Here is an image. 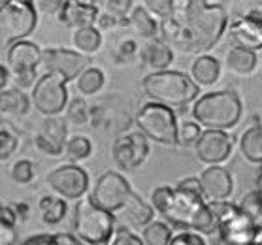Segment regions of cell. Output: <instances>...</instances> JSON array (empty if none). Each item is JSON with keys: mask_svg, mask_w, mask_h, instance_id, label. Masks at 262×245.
<instances>
[{"mask_svg": "<svg viewBox=\"0 0 262 245\" xmlns=\"http://www.w3.org/2000/svg\"><path fill=\"white\" fill-rule=\"evenodd\" d=\"M176 2L173 15L181 19L185 29L194 43V51L204 53L219 42L223 32L227 29V12L221 4L213 2Z\"/></svg>", "mask_w": 262, "mask_h": 245, "instance_id": "obj_1", "label": "cell"}, {"mask_svg": "<svg viewBox=\"0 0 262 245\" xmlns=\"http://www.w3.org/2000/svg\"><path fill=\"white\" fill-rule=\"evenodd\" d=\"M142 87L151 102L170 109L183 108L198 98V87L192 83V79L187 74L176 70L151 72L143 78Z\"/></svg>", "mask_w": 262, "mask_h": 245, "instance_id": "obj_2", "label": "cell"}, {"mask_svg": "<svg viewBox=\"0 0 262 245\" xmlns=\"http://www.w3.org/2000/svg\"><path fill=\"white\" fill-rule=\"evenodd\" d=\"M242 100L234 91H217L200 96L192 106V117L208 130H225L242 119Z\"/></svg>", "mask_w": 262, "mask_h": 245, "instance_id": "obj_3", "label": "cell"}, {"mask_svg": "<svg viewBox=\"0 0 262 245\" xmlns=\"http://www.w3.org/2000/svg\"><path fill=\"white\" fill-rule=\"evenodd\" d=\"M162 215L181 228H191L202 234H213L217 230V221L204 198L194 192L181 191L178 187L173 189L170 204Z\"/></svg>", "mask_w": 262, "mask_h": 245, "instance_id": "obj_4", "label": "cell"}, {"mask_svg": "<svg viewBox=\"0 0 262 245\" xmlns=\"http://www.w3.org/2000/svg\"><path fill=\"white\" fill-rule=\"evenodd\" d=\"M74 236L87 245H106L115 232V217L91 202V198H81L74 206L72 213Z\"/></svg>", "mask_w": 262, "mask_h": 245, "instance_id": "obj_5", "label": "cell"}, {"mask_svg": "<svg viewBox=\"0 0 262 245\" xmlns=\"http://www.w3.org/2000/svg\"><path fill=\"white\" fill-rule=\"evenodd\" d=\"M38 23L34 2L8 0L0 4V48H10L32 34Z\"/></svg>", "mask_w": 262, "mask_h": 245, "instance_id": "obj_6", "label": "cell"}, {"mask_svg": "<svg viewBox=\"0 0 262 245\" xmlns=\"http://www.w3.org/2000/svg\"><path fill=\"white\" fill-rule=\"evenodd\" d=\"M136 125L140 134L162 145H176L178 136V119L170 108H164L155 102L143 104L136 115Z\"/></svg>", "mask_w": 262, "mask_h": 245, "instance_id": "obj_7", "label": "cell"}, {"mask_svg": "<svg viewBox=\"0 0 262 245\" xmlns=\"http://www.w3.org/2000/svg\"><path fill=\"white\" fill-rule=\"evenodd\" d=\"M66 81L59 74H43L38 78L36 85L30 93V104L43 115V117H55L64 112L68 104V91Z\"/></svg>", "mask_w": 262, "mask_h": 245, "instance_id": "obj_8", "label": "cell"}, {"mask_svg": "<svg viewBox=\"0 0 262 245\" xmlns=\"http://www.w3.org/2000/svg\"><path fill=\"white\" fill-rule=\"evenodd\" d=\"M132 194L134 191L130 189V183L119 172H106L98 177L89 198L95 206L114 215L125 209Z\"/></svg>", "mask_w": 262, "mask_h": 245, "instance_id": "obj_9", "label": "cell"}, {"mask_svg": "<svg viewBox=\"0 0 262 245\" xmlns=\"http://www.w3.org/2000/svg\"><path fill=\"white\" fill-rule=\"evenodd\" d=\"M48 185L62 200H81L89 189V173L78 164L55 168L48 175Z\"/></svg>", "mask_w": 262, "mask_h": 245, "instance_id": "obj_10", "label": "cell"}, {"mask_svg": "<svg viewBox=\"0 0 262 245\" xmlns=\"http://www.w3.org/2000/svg\"><path fill=\"white\" fill-rule=\"evenodd\" d=\"M40 66H43L48 74H59L66 81L78 79V76L89 68V57L79 55L74 49L48 48L42 51Z\"/></svg>", "mask_w": 262, "mask_h": 245, "instance_id": "obj_11", "label": "cell"}, {"mask_svg": "<svg viewBox=\"0 0 262 245\" xmlns=\"http://www.w3.org/2000/svg\"><path fill=\"white\" fill-rule=\"evenodd\" d=\"M147 155V138L140 134V132H130V134L117 136L114 145H112V157H114L115 164L121 170H136L138 166H142L145 162Z\"/></svg>", "mask_w": 262, "mask_h": 245, "instance_id": "obj_12", "label": "cell"}, {"mask_svg": "<svg viewBox=\"0 0 262 245\" xmlns=\"http://www.w3.org/2000/svg\"><path fill=\"white\" fill-rule=\"evenodd\" d=\"M234 140L225 130H204L200 140L194 144L196 159L209 166H219L230 157Z\"/></svg>", "mask_w": 262, "mask_h": 245, "instance_id": "obj_13", "label": "cell"}, {"mask_svg": "<svg viewBox=\"0 0 262 245\" xmlns=\"http://www.w3.org/2000/svg\"><path fill=\"white\" fill-rule=\"evenodd\" d=\"M40 59H42V49L29 40L15 42L6 49V68L10 70V76L32 72L40 66Z\"/></svg>", "mask_w": 262, "mask_h": 245, "instance_id": "obj_14", "label": "cell"}, {"mask_svg": "<svg viewBox=\"0 0 262 245\" xmlns=\"http://www.w3.org/2000/svg\"><path fill=\"white\" fill-rule=\"evenodd\" d=\"M200 187L202 196H206L211 202H225L232 194V175L223 166H209L200 175Z\"/></svg>", "mask_w": 262, "mask_h": 245, "instance_id": "obj_15", "label": "cell"}, {"mask_svg": "<svg viewBox=\"0 0 262 245\" xmlns=\"http://www.w3.org/2000/svg\"><path fill=\"white\" fill-rule=\"evenodd\" d=\"M98 8L93 2H79V0H66L62 2V8L59 12V21L64 27L72 30L95 27V21L98 17Z\"/></svg>", "mask_w": 262, "mask_h": 245, "instance_id": "obj_16", "label": "cell"}, {"mask_svg": "<svg viewBox=\"0 0 262 245\" xmlns=\"http://www.w3.org/2000/svg\"><path fill=\"white\" fill-rule=\"evenodd\" d=\"M230 38L234 48H242L255 53L262 49V21L249 15L238 17L230 25Z\"/></svg>", "mask_w": 262, "mask_h": 245, "instance_id": "obj_17", "label": "cell"}, {"mask_svg": "<svg viewBox=\"0 0 262 245\" xmlns=\"http://www.w3.org/2000/svg\"><path fill=\"white\" fill-rule=\"evenodd\" d=\"M140 59H142L143 66L151 68L153 72H164L168 66L172 64L173 53L172 49L168 48V43L162 42L161 38H153L142 48Z\"/></svg>", "mask_w": 262, "mask_h": 245, "instance_id": "obj_18", "label": "cell"}, {"mask_svg": "<svg viewBox=\"0 0 262 245\" xmlns=\"http://www.w3.org/2000/svg\"><path fill=\"white\" fill-rule=\"evenodd\" d=\"M221 76V64L219 60L211 57V55H200L194 59L191 66V76L192 83L196 87H209L213 85Z\"/></svg>", "mask_w": 262, "mask_h": 245, "instance_id": "obj_19", "label": "cell"}, {"mask_svg": "<svg viewBox=\"0 0 262 245\" xmlns=\"http://www.w3.org/2000/svg\"><path fill=\"white\" fill-rule=\"evenodd\" d=\"M30 109V98L27 93L15 89V87H8L0 93V112L13 117H23L29 114Z\"/></svg>", "mask_w": 262, "mask_h": 245, "instance_id": "obj_20", "label": "cell"}, {"mask_svg": "<svg viewBox=\"0 0 262 245\" xmlns=\"http://www.w3.org/2000/svg\"><path fill=\"white\" fill-rule=\"evenodd\" d=\"M38 213L46 225L53 227L59 225L68 213V206L62 198H59L57 194H43L38 198Z\"/></svg>", "mask_w": 262, "mask_h": 245, "instance_id": "obj_21", "label": "cell"}, {"mask_svg": "<svg viewBox=\"0 0 262 245\" xmlns=\"http://www.w3.org/2000/svg\"><path fill=\"white\" fill-rule=\"evenodd\" d=\"M239 153L247 162L262 164V126H251L242 134Z\"/></svg>", "mask_w": 262, "mask_h": 245, "instance_id": "obj_22", "label": "cell"}, {"mask_svg": "<svg viewBox=\"0 0 262 245\" xmlns=\"http://www.w3.org/2000/svg\"><path fill=\"white\" fill-rule=\"evenodd\" d=\"M128 27H132V30L138 36L147 38V40H153L159 34V21L151 17L143 6L132 8L130 15H128Z\"/></svg>", "mask_w": 262, "mask_h": 245, "instance_id": "obj_23", "label": "cell"}, {"mask_svg": "<svg viewBox=\"0 0 262 245\" xmlns=\"http://www.w3.org/2000/svg\"><path fill=\"white\" fill-rule=\"evenodd\" d=\"M72 46L74 51H78L79 55H89L96 53L102 46V34L95 27H87V29H79L72 32Z\"/></svg>", "mask_w": 262, "mask_h": 245, "instance_id": "obj_24", "label": "cell"}, {"mask_svg": "<svg viewBox=\"0 0 262 245\" xmlns=\"http://www.w3.org/2000/svg\"><path fill=\"white\" fill-rule=\"evenodd\" d=\"M256 66V55L242 48H232L227 55V68L236 76H249Z\"/></svg>", "mask_w": 262, "mask_h": 245, "instance_id": "obj_25", "label": "cell"}, {"mask_svg": "<svg viewBox=\"0 0 262 245\" xmlns=\"http://www.w3.org/2000/svg\"><path fill=\"white\" fill-rule=\"evenodd\" d=\"M123 215L128 219V222H132L134 227H147L151 219H153V208L145 204L142 198L138 196L136 192L132 194V198L128 200V204L125 206V209L121 211Z\"/></svg>", "mask_w": 262, "mask_h": 245, "instance_id": "obj_26", "label": "cell"}, {"mask_svg": "<svg viewBox=\"0 0 262 245\" xmlns=\"http://www.w3.org/2000/svg\"><path fill=\"white\" fill-rule=\"evenodd\" d=\"M104 72L100 68H95V66H89L85 68L83 72L78 76V91L85 96H95L96 93H100V89L104 87Z\"/></svg>", "mask_w": 262, "mask_h": 245, "instance_id": "obj_27", "label": "cell"}, {"mask_svg": "<svg viewBox=\"0 0 262 245\" xmlns=\"http://www.w3.org/2000/svg\"><path fill=\"white\" fill-rule=\"evenodd\" d=\"M40 134L55 142V144H59L64 147L66 140H68V123H66L64 117H60V115H55V117H46L42 123V130Z\"/></svg>", "mask_w": 262, "mask_h": 245, "instance_id": "obj_28", "label": "cell"}, {"mask_svg": "<svg viewBox=\"0 0 262 245\" xmlns=\"http://www.w3.org/2000/svg\"><path fill=\"white\" fill-rule=\"evenodd\" d=\"M143 245H170L172 241V230L168 225L161 221H151L142 232Z\"/></svg>", "mask_w": 262, "mask_h": 245, "instance_id": "obj_29", "label": "cell"}, {"mask_svg": "<svg viewBox=\"0 0 262 245\" xmlns=\"http://www.w3.org/2000/svg\"><path fill=\"white\" fill-rule=\"evenodd\" d=\"M66 123L74 126H85L91 123V108L85 98H72L66 104Z\"/></svg>", "mask_w": 262, "mask_h": 245, "instance_id": "obj_30", "label": "cell"}, {"mask_svg": "<svg viewBox=\"0 0 262 245\" xmlns=\"http://www.w3.org/2000/svg\"><path fill=\"white\" fill-rule=\"evenodd\" d=\"M138 55H140V49H138L136 40H132V38H123L112 49V57L117 64H128Z\"/></svg>", "mask_w": 262, "mask_h": 245, "instance_id": "obj_31", "label": "cell"}, {"mask_svg": "<svg viewBox=\"0 0 262 245\" xmlns=\"http://www.w3.org/2000/svg\"><path fill=\"white\" fill-rule=\"evenodd\" d=\"M64 151L66 155L70 157L72 161H83L87 157L93 153V144H91L89 138L85 136H74V138H68L64 144Z\"/></svg>", "mask_w": 262, "mask_h": 245, "instance_id": "obj_32", "label": "cell"}, {"mask_svg": "<svg viewBox=\"0 0 262 245\" xmlns=\"http://www.w3.org/2000/svg\"><path fill=\"white\" fill-rule=\"evenodd\" d=\"M202 136V128L198 123H192V121H185L181 125H178V136H176V145H183V147H189V145H194Z\"/></svg>", "mask_w": 262, "mask_h": 245, "instance_id": "obj_33", "label": "cell"}, {"mask_svg": "<svg viewBox=\"0 0 262 245\" xmlns=\"http://www.w3.org/2000/svg\"><path fill=\"white\" fill-rule=\"evenodd\" d=\"M104 8H106L104 12L110 13L114 19H117V23L121 27H128V15L134 8L130 0H110V2H104Z\"/></svg>", "mask_w": 262, "mask_h": 245, "instance_id": "obj_34", "label": "cell"}, {"mask_svg": "<svg viewBox=\"0 0 262 245\" xmlns=\"http://www.w3.org/2000/svg\"><path fill=\"white\" fill-rule=\"evenodd\" d=\"M19 149L17 132L10 126H0V162L8 161L10 157Z\"/></svg>", "mask_w": 262, "mask_h": 245, "instance_id": "obj_35", "label": "cell"}, {"mask_svg": "<svg viewBox=\"0 0 262 245\" xmlns=\"http://www.w3.org/2000/svg\"><path fill=\"white\" fill-rule=\"evenodd\" d=\"M143 8L147 10L151 17L161 23V21H166L173 15L176 2H172V0H147V2H143Z\"/></svg>", "mask_w": 262, "mask_h": 245, "instance_id": "obj_36", "label": "cell"}, {"mask_svg": "<svg viewBox=\"0 0 262 245\" xmlns=\"http://www.w3.org/2000/svg\"><path fill=\"white\" fill-rule=\"evenodd\" d=\"M34 164L27 159H21L10 168V177H12L13 183H17V185H29L34 181Z\"/></svg>", "mask_w": 262, "mask_h": 245, "instance_id": "obj_37", "label": "cell"}, {"mask_svg": "<svg viewBox=\"0 0 262 245\" xmlns=\"http://www.w3.org/2000/svg\"><path fill=\"white\" fill-rule=\"evenodd\" d=\"M34 147L40 151V153L49 155V157H60L62 153H64V147H62V145L48 140V138L43 136V134H40V132L34 136Z\"/></svg>", "mask_w": 262, "mask_h": 245, "instance_id": "obj_38", "label": "cell"}, {"mask_svg": "<svg viewBox=\"0 0 262 245\" xmlns=\"http://www.w3.org/2000/svg\"><path fill=\"white\" fill-rule=\"evenodd\" d=\"M172 192L173 189L168 185H162V187H157L153 194H151V204H153V208L159 211V213H164V209L168 208V204H170V198H172Z\"/></svg>", "mask_w": 262, "mask_h": 245, "instance_id": "obj_39", "label": "cell"}, {"mask_svg": "<svg viewBox=\"0 0 262 245\" xmlns=\"http://www.w3.org/2000/svg\"><path fill=\"white\" fill-rule=\"evenodd\" d=\"M13 79V85H15V89L19 91H27V89H32L36 85V70H32V72H21V74H13L12 76Z\"/></svg>", "mask_w": 262, "mask_h": 245, "instance_id": "obj_40", "label": "cell"}, {"mask_svg": "<svg viewBox=\"0 0 262 245\" xmlns=\"http://www.w3.org/2000/svg\"><path fill=\"white\" fill-rule=\"evenodd\" d=\"M112 245H143V241L138 238L136 234H132L130 230H126V228H119V230L115 232Z\"/></svg>", "mask_w": 262, "mask_h": 245, "instance_id": "obj_41", "label": "cell"}, {"mask_svg": "<svg viewBox=\"0 0 262 245\" xmlns=\"http://www.w3.org/2000/svg\"><path fill=\"white\" fill-rule=\"evenodd\" d=\"M170 245H208V243H206L202 236H198V234L183 232V234H178V236H172Z\"/></svg>", "mask_w": 262, "mask_h": 245, "instance_id": "obj_42", "label": "cell"}, {"mask_svg": "<svg viewBox=\"0 0 262 245\" xmlns=\"http://www.w3.org/2000/svg\"><path fill=\"white\" fill-rule=\"evenodd\" d=\"M0 222H2V225H8V227H15V225H17V217H15V211H13L12 204L0 202Z\"/></svg>", "mask_w": 262, "mask_h": 245, "instance_id": "obj_43", "label": "cell"}, {"mask_svg": "<svg viewBox=\"0 0 262 245\" xmlns=\"http://www.w3.org/2000/svg\"><path fill=\"white\" fill-rule=\"evenodd\" d=\"M95 29L98 30V32H102V30H112L114 27H117V19H114L110 13H98V17H96V21H95Z\"/></svg>", "mask_w": 262, "mask_h": 245, "instance_id": "obj_44", "label": "cell"}, {"mask_svg": "<svg viewBox=\"0 0 262 245\" xmlns=\"http://www.w3.org/2000/svg\"><path fill=\"white\" fill-rule=\"evenodd\" d=\"M178 189L187 192H194V194H200L202 196V187H200V180L196 177H185L178 183Z\"/></svg>", "mask_w": 262, "mask_h": 245, "instance_id": "obj_45", "label": "cell"}, {"mask_svg": "<svg viewBox=\"0 0 262 245\" xmlns=\"http://www.w3.org/2000/svg\"><path fill=\"white\" fill-rule=\"evenodd\" d=\"M21 245H55L53 234H34L27 238Z\"/></svg>", "mask_w": 262, "mask_h": 245, "instance_id": "obj_46", "label": "cell"}, {"mask_svg": "<svg viewBox=\"0 0 262 245\" xmlns=\"http://www.w3.org/2000/svg\"><path fill=\"white\" fill-rule=\"evenodd\" d=\"M53 239H55V245H83L74 234H66V232L53 234Z\"/></svg>", "mask_w": 262, "mask_h": 245, "instance_id": "obj_47", "label": "cell"}, {"mask_svg": "<svg viewBox=\"0 0 262 245\" xmlns=\"http://www.w3.org/2000/svg\"><path fill=\"white\" fill-rule=\"evenodd\" d=\"M34 6H40V10L46 13H55V15H59L60 8H62V0H51V2H38Z\"/></svg>", "mask_w": 262, "mask_h": 245, "instance_id": "obj_48", "label": "cell"}, {"mask_svg": "<svg viewBox=\"0 0 262 245\" xmlns=\"http://www.w3.org/2000/svg\"><path fill=\"white\" fill-rule=\"evenodd\" d=\"M13 211H15V217H17V221H27L30 215V208L27 202H13L12 204Z\"/></svg>", "mask_w": 262, "mask_h": 245, "instance_id": "obj_49", "label": "cell"}, {"mask_svg": "<svg viewBox=\"0 0 262 245\" xmlns=\"http://www.w3.org/2000/svg\"><path fill=\"white\" fill-rule=\"evenodd\" d=\"M10 70H8L6 66H2L0 64V93L4 89H8V83H10Z\"/></svg>", "mask_w": 262, "mask_h": 245, "instance_id": "obj_50", "label": "cell"}, {"mask_svg": "<svg viewBox=\"0 0 262 245\" xmlns=\"http://www.w3.org/2000/svg\"><path fill=\"white\" fill-rule=\"evenodd\" d=\"M245 15H249V17H255V19H258V21H262V2L255 4V8H251Z\"/></svg>", "mask_w": 262, "mask_h": 245, "instance_id": "obj_51", "label": "cell"}, {"mask_svg": "<svg viewBox=\"0 0 262 245\" xmlns=\"http://www.w3.org/2000/svg\"><path fill=\"white\" fill-rule=\"evenodd\" d=\"M260 123H262V114H260Z\"/></svg>", "mask_w": 262, "mask_h": 245, "instance_id": "obj_52", "label": "cell"}]
</instances>
